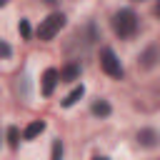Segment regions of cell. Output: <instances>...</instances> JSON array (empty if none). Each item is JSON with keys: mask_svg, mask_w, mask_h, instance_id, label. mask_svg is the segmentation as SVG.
Listing matches in <instances>:
<instances>
[{"mask_svg": "<svg viewBox=\"0 0 160 160\" xmlns=\"http://www.w3.org/2000/svg\"><path fill=\"white\" fill-rule=\"evenodd\" d=\"M18 140H20L18 128H8V142H10V148H18Z\"/></svg>", "mask_w": 160, "mask_h": 160, "instance_id": "8fae6325", "label": "cell"}, {"mask_svg": "<svg viewBox=\"0 0 160 160\" xmlns=\"http://www.w3.org/2000/svg\"><path fill=\"white\" fill-rule=\"evenodd\" d=\"M82 92H85V88L82 85H78V88H72L68 95H65V100H62V108H70V105H75L80 98H82Z\"/></svg>", "mask_w": 160, "mask_h": 160, "instance_id": "ba28073f", "label": "cell"}, {"mask_svg": "<svg viewBox=\"0 0 160 160\" xmlns=\"http://www.w3.org/2000/svg\"><path fill=\"white\" fill-rule=\"evenodd\" d=\"M62 28H65V15H62V12H52V15H48V18L38 25V38H40V40H52Z\"/></svg>", "mask_w": 160, "mask_h": 160, "instance_id": "7a4b0ae2", "label": "cell"}, {"mask_svg": "<svg viewBox=\"0 0 160 160\" xmlns=\"http://www.w3.org/2000/svg\"><path fill=\"white\" fill-rule=\"evenodd\" d=\"M18 30H20V35H22L25 40L30 38V22H28V20H20V25H18Z\"/></svg>", "mask_w": 160, "mask_h": 160, "instance_id": "7c38bea8", "label": "cell"}, {"mask_svg": "<svg viewBox=\"0 0 160 160\" xmlns=\"http://www.w3.org/2000/svg\"><path fill=\"white\" fill-rule=\"evenodd\" d=\"M42 130H45V122H42V120H32V122L22 130V138H25V140H32V138H38Z\"/></svg>", "mask_w": 160, "mask_h": 160, "instance_id": "52a82bcc", "label": "cell"}, {"mask_svg": "<svg viewBox=\"0 0 160 160\" xmlns=\"http://www.w3.org/2000/svg\"><path fill=\"white\" fill-rule=\"evenodd\" d=\"M60 155H62V145H60V140H55V142H52V158L58 160Z\"/></svg>", "mask_w": 160, "mask_h": 160, "instance_id": "5bb4252c", "label": "cell"}, {"mask_svg": "<svg viewBox=\"0 0 160 160\" xmlns=\"http://www.w3.org/2000/svg\"><path fill=\"white\" fill-rule=\"evenodd\" d=\"M5 2H8V0H0V8H2V5H5Z\"/></svg>", "mask_w": 160, "mask_h": 160, "instance_id": "2e32d148", "label": "cell"}, {"mask_svg": "<svg viewBox=\"0 0 160 160\" xmlns=\"http://www.w3.org/2000/svg\"><path fill=\"white\" fill-rule=\"evenodd\" d=\"M78 75H80V68H78L75 62H70V65H65V70H62V75H60V80H65V82H70V80H78Z\"/></svg>", "mask_w": 160, "mask_h": 160, "instance_id": "9c48e42d", "label": "cell"}, {"mask_svg": "<svg viewBox=\"0 0 160 160\" xmlns=\"http://www.w3.org/2000/svg\"><path fill=\"white\" fill-rule=\"evenodd\" d=\"M158 140H160V135H158L155 130H150V128L138 132V142H140V145H145V148H155V145H158Z\"/></svg>", "mask_w": 160, "mask_h": 160, "instance_id": "5b68a950", "label": "cell"}, {"mask_svg": "<svg viewBox=\"0 0 160 160\" xmlns=\"http://www.w3.org/2000/svg\"><path fill=\"white\" fill-rule=\"evenodd\" d=\"M155 60H160V50H158V48H148V50L140 55V65H142V68H152Z\"/></svg>", "mask_w": 160, "mask_h": 160, "instance_id": "8992f818", "label": "cell"}, {"mask_svg": "<svg viewBox=\"0 0 160 160\" xmlns=\"http://www.w3.org/2000/svg\"><path fill=\"white\" fill-rule=\"evenodd\" d=\"M58 82H60L58 70H55V68H48V70L42 72V95H52V90H55Z\"/></svg>", "mask_w": 160, "mask_h": 160, "instance_id": "277c9868", "label": "cell"}, {"mask_svg": "<svg viewBox=\"0 0 160 160\" xmlns=\"http://www.w3.org/2000/svg\"><path fill=\"white\" fill-rule=\"evenodd\" d=\"M92 115H100V118L110 115V105H108L105 100H95V102H92Z\"/></svg>", "mask_w": 160, "mask_h": 160, "instance_id": "30bf717a", "label": "cell"}, {"mask_svg": "<svg viewBox=\"0 0 160 160\" xmlns=\"http://www.w3.org/2000/svg\"><path fill=\"white\" fill-rule=\"evenodd\" d=\"M10 52H12L10 45H8L5 40H0V58H10Z\"/></svg>", "mask_w": 160, "mask_h": 160, "instance_id": "4fadbf2b", "label": "cell"}, {"mask_svg": "<svg viewBox=\"0 0 160 160\" xmlns=\"http://www.w3.org/2000/svg\"><path fill=\"white\" fill-rule=\"evenodd\" d=\"M100 68L110 75V78H122V65H120V60H118V55L110 50V48H102L100 50Z\"/></svg>", "mask_w": 160, "mask_h": 160, "instance_id": "3957f363", "label": "cell"}, {"mask_svg": "<svg viewBox=\"0 0 160 160\" xmlns=\"http://www.w3.org/2000/svg\"><path fill=\"white\" fill-rule=\"evenodd\" d=\"M155 15L160 18V0H158V5H155Z\"/></svg>", "mask_w": 160, "mask_h": 160, "instance_id": "9a60e30c", "label": "cell"}, {"mask_svg": "<svg viewBox=\"0 0 160 160\" xmlns=\"http://www.w3.org/2000/svg\"><path fill=\"white\" fill-rule=\"evenodd\" d=\"M112 30H115L120 38H132L135 30H138V15H135L130 8L118 10V12L112 15Z\"/></svg>", "mask_w": 160, "mask_h": 160, "instance_id": "6da1fadb", "label": "cell"}]
</instances>
